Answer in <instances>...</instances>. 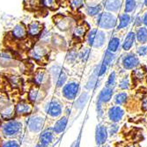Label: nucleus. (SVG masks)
Masks as SVG:
<instances>
[{
    "label": "nucleus",
    "mask_w": 147,
    "mask_h": 147,
    "mask_svg": "<svg viewBox=\"0 0 147 147\" xmlns=\"http://www.w3.org/2000/svg\"><path fill=\"white\" fill-rule=\"evenodd\" d=\"M85 4V0H70V6L72 10H78Z\"/></svg>",
    "instance_id": "obj_38"
},
{
    "label": "nucleus",
    "mask_w": 147,
    "mask_h": 147,
    "mask_svg": "<svg viewBox=\"0 0 147 147\" xmlns=\"http://www.w3.org/2000/svg\"><path fill=\"white\" fill-rule=\"evenodd\" d=\"M107 40V35L104 30L93 28L88 32L86 34V42L89 46L94 49L102 48L105 45Z\"/></svg>",
    "instance_id": "obj_3"
},
{
    "label": "nucleus",
    "mask_w": 147,
    "mask_h": 147,
    "mask_svg": "<svg viewBox=\"0 0 147 147\" xmlns=\"http://www.w3.org/2000/svg\"><path fill=\"white\" fill-rule=\"evenodd\" d=\"M42 7L49 10H56L59 6V0H41Z\"/></svg>",
    "instance_id": "obj_30"
},
{
    "label": "nucleus",
    "mask_w": 147,
    "mask_h": 147,
    "mask_svg": "<svg viewBox=\"0 0 147 147\" xmlns=\"http://www.w3.org/2000/svg\"><path fill=\"white\" fill-rule=\"evenodd\" d=\"M126 100H127V93L126 92H120V93H118V94H116L115 97V101L118 105H122V104L125 103Z\"/></svg>",
    "instance_id": "obj_39"
},
{
    "label": "nucleus",
    "mask_w": 147,
    "mask_h": 147,
    "mask_svg": "<svg viewBox=\"0 0 147 147\" xmlns=\"http://www.w3.org/2000/svg\"><path fill=\"white\" fill-rule=\"evenodd\" d=\"M107 129L103 126H99L96 129V143L98 144H102L107 140Z\"/></svg>",
    "instance_id": "obj_28"
},
{
    "label": "nucleus",
    "mask_w": 147,
    "mask_h": 147,
    "mask_svg": "<svg viewBox=\"0 0 147 147\" xmlns=\"http://www.w3.org/2000/svg\"><path fill=\"white\" fill-rule=\"evenodd\" d=\"M49 78H50V75L49 72H47L43 69H40L34 72L33 80L35 86L42 87L48 84V82L49 81Z\"/></svg>",
    "instance_id": "obj_11"
},
{
    "label": "nucleus",
    "mask_w": 147,
    "mask_h": 147,
    "mask_svg": "<svg viewBox=\"0 0 147 147\" xmlns=\"http://www.w3.org/2000/svg\"><path fill=\"white\" fill-rule=\"evenodd\" d=\"M123 5V0H106L104 8L107 11L116 13L120 11Z\"/></svg>",
    "instance_id": "obj_16"
},
{
    "label": "nucleus",
    "mask_w": 147,
    "mask_h": 147,
    "mask_svg": "<svg viewBox=\"0 0 147 147\" xmlns=\"http://www.w3.org/2000/svg\"><path fill=\"white\" fill-rule=\"evenodd\" d=\"M45 92L42 89V88H40L39 86H33L29 91H28V100L34 104V103H39V102H41L44 97H45Z\"/></svg>",
    "instance_id": "obj_10"
},
{
    "label": "nucleus",
    "mask_w": 147,
    "mask_h": 147,
    "mask_svg": "<svg viewBox=\"0 0 147 147\" xmlns=\"http://www.w3.org/2000/svg\"><path fill=\"white\" fill-rule=\"evenodd\" d=\"M26 30H28V36L32 39H35L42 34L43 30V26L39 21H32L28 25Z\"/></svg>",
    "instance_id": "obj_14"
},
{
    "label": "nucleus",
    "mask_w": 147,
    "mask_h": 147,
    "mask_svg": "<svg viewBox=\"0 0 147 147\" xmlns=\"http://www.w3.org/2000/svg\"><path fill=\"white\" fill-rule=\"evenodd\" d=\"M15 115L19 116H24L31 114L34 110L33 103H31L29 100H20L17 103L15 106Z\"/></svg>",
    "instance_id": "obj_9"
},
{
    "label": "nucleus",
    "mask_w": 147,
    "mask_h": 147,
    "mask_svg": "<svg viewBox=\"0 0 147 147\" xmlns=\"http://www.w3.org/2000/svg\"><path fill=\"white\" fill-rule=\"evenodd\" d=\"M102 11L101 5L94 4V5H88L86 7V12L89 16H97Z\"/></svg>",
    "instance_id": "obj_27"
},
{
    "label": "nucleus",
    "mask_w": 147,
    "mask_h": 147,
    "mask_svg": "<svg viewBox=\"0 0 147 147\" xmlns=\"http://www.w3.org/2000/svg\"><path fill=\"white\" fill-rule=\"evenodd\" d=\"M123 115V110L120 107H113L109 109V116L112 122H119Z\"/></svg>",
    "instance_id": "obj_20"
},
{
    "label": "nucleus",
    "mask_w": 147,
    "mask_h": 147,
    "mask_svg": "<svg viewBox=\"0 0 147 147\" xmlns=\"http://www.w3.org/2000/svg\"><path fill=\"white\" fill-rule=\"evenodd\" d=\"M143 108L144 110H147V98H145L143 101Z\"/></svg>",
    "instance_id": "obj_49"
},
{
    "label": "nucleus",
    "mask_w": 147,
    "mask_h": 147,
    "mask_svg": "<svg viewBox=\"0 0 147 147\" xmlns=\"http://www.w3.org/2000/svg\"><path fill=\"white\" fill-rule=\"evenodd\" d=\"M23 125L20 121L16 120H9L4 123L1 126V133L5 138H17L22 133Z\"/></svg>",
    "instance_id": "obj_2"
},
{
    "label": "nucleus",
    "mask_w": 147,
    "mask_h": 147,
    "mask_svg": "<svg viewBox=\"0 0 147 147\" xmlns=\"http://www.w3.org/2000/svg\"><path fill=\"white\" fill-rule=\"evenodd\" d=\"M78 84L74 81H71L63 86V96L68 100H73L78 91Z\"/></svg>",
    "instance_id": "obj_8"
},
{
    "label": "nucleus",
    "mask_w": 147,
    "mask_h": 147,
    "mask_svg": "<svg viewBox=\"0 0 147 147\" xmlns=\"http://www.w3.org/2000/svg\"><path fill=\"white\" fill-rule=\"evenodd\" d=\"M137 54L138 57H144L147 55V46L141 45L137 48Z\"/></svg>",
    "instance_id": "obj_44"
},
{
    "label": "nucleus",
    "mask_w": 147,
    "mask_h": 147,
    "mask_svg": "<svg viewBox=\"0 0 147 147\" xmlns=\"http://www.w3.org/2000/svg\"><path fill=\"white\" fill-rule=\"evenodd\" d=\"M115 82H116V75H115V72L113 71L110 73L108 81H107V87L112 88L115 85Z\"/></svg>",
    "instance_id": "obj_43"
},
{
    "label": "nucleus",
    "mask_w": 147,
    "mask_h": 147,
    "mask_svg": "<svg viewBox=\"0 0 147 147\" xmlns=\"http://www.w3.org/2000/svg\"><path fill=\"white\" fill-rule=\"evenodd\" d=\"M113 95V90L110 87H105L102 89L99 95V104L106 103L111 100Z\"/></svg>",
    "instance_id": "obj_23"
},
{
    "label": "nucleus",
    "mask_w": 147,
    "mask_h": 147,
    "mask_svg": "<svg viewBox=\"0 0 147 147\" xmlns=\"http://www.w3.org/2000/svg\"><path fill=\"white\" fill-rule=\"evenodd\" d=\"M97 26L98 28L104 31H109L114 29L118 21V17L115 13L109 11H103L97 15Z\"/></svg>",
    "instance_id": "obj_1"
},
{
    "label": "nucleus",
    "mask_w": 147,
    "mask_h": 147,
    "mask_svg": "<svg viewBox=\"0 0 147 147\" xmlns=\"http://www.w3.org/2000/svg\"><path fill=\"white\" fill-rule=\"evenodd\" d=\"M78 57V53L76 49H71L68 51L67 55H66V61L69 63H73Z\"/></svg>",
    "instance_id": "obj_33"
},
{
    "label": "nucleus",
    "mask_w": 147,
    "mask_h": 147,
    "mask_svg": "<svg viewBox=\"0 0 147 147\" xmlns=\"http://www.w3.org/2000/svg\"><path fill=\"white\" fill-rule=\"evenodd\" d=\"M28 55L30 58L34 60L36 63H44L49 55V49L46 47V44L42 42L36 43L30 49Z\"/></svg>",
    "instance_id": "obj_4"
},
{
    "label": "nucleus",
    "mask_w": 147,
    "mask_h": 147,
    "mask_svg": "<svg viewBox=\"0 0 147 147\" xmlns=\"http://www.w3.org/2000/svg\"><path fill=\"white\" fill-rule=\"evenodd\" d=\"M24 7L30 11H35L42 7L41 0H24Z\"/></svg>",
    "instance_id": "obj_24"
},
{
    "label": "nucleus",
    "mask_w": 147,
    "mask_h": 147,
    "mask_svg": "<svg viewBox=\"0 0 147 147\" xmlns=\"http://www.w3.org/2000/svg\"><path fill=\"white\" fill-rule=\"evenodd\" d=\"M1 115L4 119L7 120H11L13 118V116L15 115V109L12 107H8V108L5 109L2 112H1Z\"/></svg>",
    "instance_id": "obj_31"
},
{
    "label": "nucleus",
    "mask_w": 147,
    "mask_h": 147,
    "mask_svg": "<svg viewBox=\"0 0 147 147\" xmlns=\"http://www.w3.org/2000/svg\"><path fill=\"white\" fill-rule=\"evenodd\" d=\"M118 129V127L116 125H113L111 126V129H110V133L111 134H115V133L116 132V130Z\"/></svg>",
    "instance_id": "obj_48"
},
{
    "label": "nucleus",
    "mask_w": 147,
    "mask_h": 147,
    "mask_svg": "<svg viewBox=\"0 0 147 147\" xmlns=\"http://www.w3.org/2000/svg\"><path fill=\"white\" fill-rule=\"evenodd\" d=\"M136 40L139 44L147 43V28L146 26H139L136 31Z\"/></svg>",
    "instance_id": "obj_22"
},
{
    "label": "nucleus",
    "mask_w": 147,
    "mask_h": 147,
    "mask_svg": "<svg viewBox=\"0 0 147 147\" xmlns=\"http://www.w3.org/2000/svg\"><path fill=\"white\" fill-rule=\"evenodd\" d=\"M62 109L63 106L61 102L56 98H53L50 101H49L45 107V111L47 115L51 118L59 117L62 114Z\"/></svg>",
    "instance_id": "obj_5"
},
{
    "label": "nucleus",
    "mask_w": 147,
    "mask_h": 147,
    "mask_svg": "<svg viewBox=\"0 0 147 147\" xmlns=\"http://www.w3.org/2000/svg\"><path fill=\"white\" fill-rule=\"evenodd\" d=\"M51 42L55 45V47L58 48V47L63 46V44L64 43V41H63V39L61 36H59V34H56L54 36H52Z\"/></svg>",
    "instance_id": "obj_41"
},
{
    "label": "nucleus",
    "mask_w": 147,
    "mask_h": 147,
    "mask_svg": "<svg viewBox=\"0 0 147 147\" xmlns=\"http://www.w3.org/2000/svg\"><path fill=\"white\" fill-rule=\"evenodd\" d=\"M88 100V93L87 92H84L81 94V96H80L78 100H77V102H76V107L78 109H81L84 107V105L86 103Z\"/></svg>",
    "instance_id": "obj_37"
},
{
    "label": "nucleus",
    "mask_w": 147,
    "mask_h": 147,
    "mask_svg": "<svg viewBox=\"0 0 147 147\" xmlns=\"http://www.w3.org/2000/svg\"><path fill=\"white\" fill-rule=\"evenodd\" d=\"M55 20V25L57 26V28L61 30V31H67L71 29L72 26V20L70 17L67 16H63V15H57L54 17Z\"/></svg>",
    "instance_id": "obj_12"
},
{
    "label": "nucleus",
    "mask_w": 147,
    "mask_h": 147,
    "mask_svg": "<svg viewBox=\"0 0 147 147\" xmlns=\"http://www.w3.org/2000/svg\"><path fill=\"white\" fill-rule=\"evenodd\" d=\"M131 22V16L129 13L126 12H123L118 16V21H117V25H116V29L117 30H122V29H125L126 28H128L129 25Z\"/></svg>",
    "instance_id": "obj_17"
},
{
    "label": "nucleus",
    "mask_w": 147,
    "mask_h": 147,
    "mask_svg": "<svg viewBox=\"0 0 147 147\" xmlns=\"http://www.w3.org/2000/svg\"><path fill=\"white\" fill-rule=\"evenodd\" d=\"M142 22L144 25V26L147 28V11L144 12V14L142 16Z\"/></svg>",
    "instance_id": "obj_47"
},
{
    "label": "nucleus",
    "mask_w": 147,
    "mask_h": 147,
    "mask_svg": "<svg viewBox=\"0 0 147 147\" xmlns=\"http://www.w3.org/2000/svg\"><path fill=\"white\" fill-rule=\"evenodd\" d=\"M144 75V71L143 69H136V70H135V72H134L135 78L140 79L141 78H143Z\"/></svg>",
    "instance_id": "obj_46"
},
{
    "label": "nucleus",
    "mask_w": 147,
    "mask_h": 147,
    "mask_svg": "<svg viewBox=\"0 0 147 147\" xmlns=\"http://www.w3.org/2000/svg\"><path fill=\"white\" fill-rule=\"evenodd\" d=\"M2 147H20V144L16 138H11L4 142Z\"/></svg>",
    "instance_id": "obj_40"
},
{
    "label": "nucleus",
    "mask_w": 147,
    "mask_h": 147,
    "mask_svg": "<svg viewBox=\"0 0 147 147\" xmlns=\"http://www.w3.org/2000/svg\"><path fill=\"white\" fill-rule=\"evenodd\" d=\"M11 35L12 39L17 40V41H22L28 37V30L26 26L23 23L17 24L11 32Z\"/></svg>",
    "instance_id": "obj_13"
},
{
    "label": "nucleus",
    "mask_w": 147,
    "mask_h": 147,
    "mask_svg": "<svg viewBox=\"0 0 147 147\" xmlns=\"http://www.w3.org/2000/svg\"><path fill=\"white\" fill-rule=\"evenodd\" d=\"M144 6L147 8V0H144Z\"/></svg>",
    "instance_id": "obj_50"
},
{
    "label": "nucleus",
    "mask_w": 147,
    "mask_h": 147,
    "mask_svg": "<svg viewBox=\"0 0 147 147\" xmlns=\"http://www.w3.org/2000/svg\"><path fill=\"white\" fill-rule=\"evenodd\" d=\"M115 59V55L114 54V53H111L109 50H107L106 53H105V56H104V58H103L102 63L104 64H106L109 67V66L113 63V61Z\"/></svg>",
    "instance_id": "obj_35"
},
{
    "label": "nucleus",
    "mask_w": 147,
    "mask_h": 147,
    "mask_svg": "<svg viewBox=\"0 0 147 147\" xmlns=\"http://www.w3.org/2000/svg\"><path fill=\"white\" fill-rule=\"evenodd\" d=\"M67 74H66V72L63 70L62 72L60 73V75L58 76V78H57L56 80V86L57 88H60V87H63L66 82V80H67Z\"/></svg>",
    "instance_id": "obj_34"
},
{
    "label": "nucleus",
    "mask_w": 147,
    "mask_h": 147,
    "mask_svg": "<svg viewBox=\"0 0 147 147\" xmlns=\"http://www.w3.org/2000/svg\"><path fill=\"white\" fill-rule=\"evenodd\" d=\"M39 39H40V41H41V42L43 43V44L49 43L51 42V40H52V35H51L50 31L43 29L42 34H40V36H39Z\"/></svg>",
    "instance_id": "obj_32"
},
{
    "label": "nucleus",
    "mask_w": 147,
    "mask_h": 147,
    "mask_svg": "<svg viewBox=\"0 0 147 147\" xmlns=\"http://www.w3.org/2000/svg\"><path fill=\"white\" fill-rule=\"evenodd\" d=\"M44 124V117L41 115H32L28 122V128L31 133H39L42 130Z\"/></svg>",
    "instance_id": "obj_6"
},
{
    "label": "nucleus",
    "mask_w": 147,
    "mask_h": 147,
    "mask_svg": "<svg viewBox=\"0 0 147 147\" xmlns=\"http://www.w3.org/2000/svg\"><path fill=\"white\" fill-rule=\"evenodd\" d=\"M119 86L121 89H128L129 86V78H124L121 80V82L119 84Z\"/></svg>",
    "instance_id": "obj_45"
},
{
    "label": "nucleus",
    "mask_w": 147,
    "mask_h": 147,
    "mask_svg": "<svg viewBox=\"0 0 147 147\" xmlns=\"http://www.w3.org/2000/svg\"><path fill=\"white\" fill-rule=\"evenodd\" d=\"M138 6L137 0H124L123 1V12L132 13L134 12Z\"/></svg>",
    "instance_id": "obj_29"
},
{
    "label": "nucleus",
    "mask_w": 147,
    "mask_h": 147,
    "mask_svg": "<svg viewBox=\"0 0 147 147\" xmlns=\"http://www.w3.org/2000/svg\"><path fill=\"white\" fill-rule=\"evenodd\" d=\"M88 30V26L86 23L77 25L73 30V36L76 39H83Z\"/></svg>",
    "instance_id": "obj_21"
},
{
    "label": "nucleus",
    "mask_w": 147,
    "mask_h": 147,
    "mask_svg": "<svg viewBox=\"0 0 147 147\" xmlns=\"http://www.w3.org/2000/svg\"><path fill=\"white\" fill-rule=\"evenodd\" d=\"M9 80L13 87H20L21 86V78L18 76H11Z\"/></svg>",
    "instance_id": "obj_42"
},
{
    "label": "nucleus",
    "mask_w": 147,
    "mask_h": 147,
    "mask_svg": "<svg viewBox=\"0 0 147 147\" xmlns=\"http://www.w3.org/2000/svg\"><path fill=\"white\" fill-rule=\"evenodd\" d=\"M120 46H121V40H120L119 37H116V36H113L110 41L109 42V45H108V50L111 53H115L118 51Z\"/></svg>",
    "instance_id": "obj_26"
},
{
    "label": "nucleus",
    "mask_w": 147,
    "mask_h": 147,
    "mask_svg": "<svg viewBox=\"0 0 147 147\" xmlns=\"http://www.w3.org/2000/svg\"><path fill=\"white\" fill-rule=\"evenodd\" d=\"M13 63H15V57L13 54L9 50H5L0 53V65L4 67L13 65Z\"/></svg>",
    "instance_id": "obj_15"
},
{
    "label": "nucleus",
    "mask_w": 147,
    "mask_h": 147,
    "mask_svg": "<svg viewBox=\"0 0 147 147\" xmlns=\"http://www.w3.org/2000/svg\"><path fill=\"white\" fill-rule=\"evenodd\" d=\"M135 41H136V34L134 32L128 33L123 42V49L126 52L129 51L132 49V47L134 46Z\"/></svg>",
    "instance_id": "obj_19"
},
{
    "label": "nucleus",
    "mask_w": 147,
    "mask_h": 147,
    "mask_svg": "<svg viewBox=\"0 0 147 147\" xmlns=\"http://www.w3.org/2000/svg\"><path fill=\"white\" fill-rule=\"evenodd\" d=\"M122 64L125 70H133L139 65V59L134 53H127L122 57Z\"/></svg>",
    "instance_id": "obj_7"
},
{
    "label": "nucleus",
    "mask_w": 147,
    "mask_h": 147,
    "mask_svg": "<svg viewBox=\"0 0 147 147\" xmlns=\"http://www.w3.org/2000/svg\"><path fill=\"white\" fill-rule=\"evenodd\" d=\"M54 131L53 129H45L42 132L40 137V144L49 146L54 140Z\"/></svg>",
    "instance_id": "obj_18"
},
{
    "label": "nucleus",
    "mask_w": 147,
    "mask_h": 147,
    "mask_svg": "<svg viewBox=\"0 0 147 147\" xmlns=\"http://www.w3.org/2000/svg\"><path fill=\"white\" fill-rule=\"evenodd\" d=\"M91 55V49L89 48H84L78 53V58L82 62H86Z\"/></svg>",
    "instance_id": "obj_36"
},
{
    "label": "nucleus",
    "mask_w": 147,
    "mask_h": 147,
    "mask_svg": "<svg viewBox=\"0 0 147 147\" xmlns=\"http://www.w3.org/2000/svg\"><path fill=\"white\" fill-rule=\"evenodd\" d=\"M67 117L66 116H63L61 117L58 121L55 123L54 127H53V131H54L55 133H57V134H60V133H62L65 128H66V125H67Z\"/></svg>",
    "instance_id": "obj_25"
}]
</instances>
